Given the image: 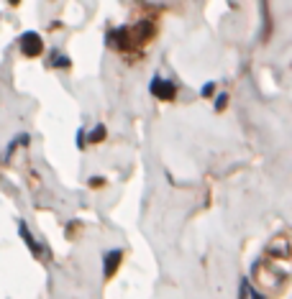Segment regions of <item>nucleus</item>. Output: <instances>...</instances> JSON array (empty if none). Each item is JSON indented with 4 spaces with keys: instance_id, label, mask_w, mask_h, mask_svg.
<instances>
[{
    "instance_id": "obj_4",
    "label": "nucleus",
    "mask_w": 292,
    "mask_h": 299,
    "mask_svg": "<svg viewBox=\"0 0 292 299\" xmlns=\"http://www.w3.org/2000/svg\"><path fill=\"white\" fill-rule=\"evenodd\" d=\"M121 258H123V251H121V248H113V251L105 253V258H103V274H105L108 279L116 274V269H118V264H121Z\"/></svg>"
},
{
    "instance_id": "obj_3",
    "label": "nucleus",
    "mask_w": 292,
    "mask_h": 299,
    "mask_svg": "<svg viewBox=\"0 0 292 299\" xmlns=\"http://www.w3.org/2000/svg\"><path fill=\"white\" fill-rule=\"evenodd\" d=\"M149 87H151V95H154V97H159V100H174V95H177V87H174V82H169V80H162V77H154Z\"/></svg>"
},
{
    "instance_id": "obj_1",
    "label": "nucleus",
    "mask_w": 292,
    "mask_h": 299,
    "mask_svg": "<svg viewBox=\"0 0 292 299\" xmlns=\"http://www.w3.org/2000/svg\"><path fill=\"white\" fill-rule=\"evenodd\" d=\"M292 281V243L279 233L264 245L261 256L251 266V297L254 299H277Z\"/></svg>"
},
{
    "instance_id": "obj_7",
    "label": "nucleus",
    "mask_w": 292,
    "mask_h": 299,
    "mask_svg": "<svg viewBox=\"0 0 292 299\" xmlns=\"http://www.w3.org/2000/svg\"><path fill=\"white\" fill-rule=\"evenodd\" d=\"M52 67H57V69H69V67H72V61H69L67 57H59V54H54Z\"/></svg>"
},
{
    "instance_id": "obj_11",
    "label": "nucleus",
    "mask_w": 292,
    "mask_h": 299,
    "mask_svg": "<svg viewBox=\"0 0 292 299\" xmlns=\"http://www.w3.org/2000/svg\"><path fill=\"white\" fill-rule=\"evenodd\" d=\"M103 184H105L103 177H93V179H90V187H103Z\"/></svg>"
},
{
    "instance_id": "obj_2",
    "label": "nucleus",
    "mask_w": 292,
    "mask_h": 299,
    "mask_svg": "<svg viewBox=\"0 0 292 299\" xmlns=\"http://www.w3.org/2000/svg\"><path fill=\"white\" fill-rule=\"evenodd\" d=\"M18 46H21V51L26 57H39L41 51H44V38L36 33V31H26V33H21Z\"/></svg>"
},
{
    "instance_id": "obj_5",
    "label": "nucleus",
    "mask_w": 292,
    "mask_h": 299,
    "mask_svg": "<svg viewBox=\"0 0 292 299\" xmlns=\"http://www.w3.org/2000/svg\"><path fill=\"white\" fill-rule=\"evenodd\" d=\"M18 233H21V238L26 240V245L31 248V253H33L36 258H39V256H41V245L36 243V240H33V236L29 233V225H26V220H18Z\"/></svg>"
},
{
    "instance_id": "obj_6",
    "label": "nucleus",
    "mask_w": 292,
    "mask_h": 299,
    "mask_svg": "<svg viewBox=\"0 0 292 299\" xmlns=\"http://www.w3.org/2000/svg\"><path fill=\"white\" fill-rule=\"evenodd\" d=\"M105 136H108V131H105V125L100 123V125H95V131L87 136V141H90V144H100V141H103Z\"/></svg>"
},
{
    "instance_id": "obj_9",
    "label": "nucleus",
    "mask_w": 292,
    "mask_h": 299,
    "mask_svg": "<svg viewBox=\"0 0 292 299\" xmlns=\"http://www.w3.org/2000/svg\"><path fill=\"white\" fill-rule=\"evenodd\" d=\"M226 102H228V95H226V92H221L218 97H215V110H218V113H221V110L226 108Z\"/></svg>"
},
{
    "instance_id": "obj_10",
    "label": "nucleus",
    "mask_w": 292,
    "mask_h": 299,
    "mask_svg": "<svg viewBox=\"0 0 292 299\" xmlns=\"http://www.w3.org/2000/svg\"><path fill=\"white\" fill-rule=\"evenodd\" d=\"M74 141H77V149H85V128H80V131H77V136H74Z\"/></svg>"
},
{
    "instance_id": "obj_8",
    "label": "nucleus",
    "mask_w": 292,
    "mask_h": 299,
    "mask_svg": "<svg viewBox=\"0 0 292 299\" xmlns=\"http://www.w3.org/2000/svg\"><path fill=\"white\" fill-rule=\"evenodd\" d=\"M213 92H215V82H205V85H202V90H200L202 97H210Z\"/></svg>"
}]
</instances>
